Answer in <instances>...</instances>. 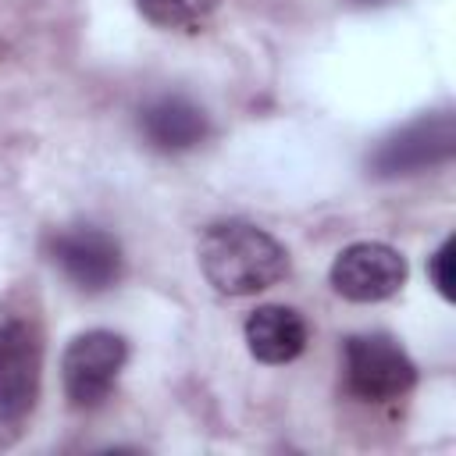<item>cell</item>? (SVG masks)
Listing matches in <instances>:
<instances>
[{"mask_svg":"<svg viewBox=\"0 0 456 456\" xmlns=\"http://www.w3.org/2000/svg\"><path fill=\"white\" fill-rule=\"evenodd\" d=\"M346 385L363 403H395L417 385V367L392 335H353L346 338Z\"/></svg>","mask_w":456,"mask_h":456,"instance_id":"2","label":"cell"},{"mask_svg":"<svg viewBox=\"0 0 456 456\" xmlns=\"http://www.w3.org/2000/svg\"><path fill=\"white\" fill-rule=\"evenodd\" d=\"M50 260L82 292H103L118 285L125 271L121 242L96 224H75V228L57 232L50 239Z\"/></svg>","mask_w":456,"mask_h":456,"instance_id":"6","label":"cell"},{"mask_svg":"<svg viewBox=\"0 0 456 456\" xmlns=\"http://www.w3.org/2000/svg\"><path fill=\"white\" fill-rule=\"evenodd\" d=\"M456 242L452 239H445L435 253H431V264H428V274H431V281H435V289H438V296L442 299H456Z\"/></svg>","mask_w":456,"mask_h":456,"instance_id":"11","label":"cell"},{"mask_svg":"<svg viewBox=\"0 0 456 456\" xmlns=\"http://www.w3.org/2000/svg\"><path fill=\"white\" fill-rule=\"evenodd\" d=\"M356 4H385V0H356Z\"/></svg>","mask_w":456,"mask_h":456,"instance_id":"12","label":"cell"},{"mask_svg":"<svg viewBox=\"0 0 456 456\" xmlns=\"http://www.w3.org/2000/svg\"><path fill=\"white\" fill-rule=\"evenodd\" d=\"M43 338L21 314L0 317V424H18L39 399Z\"/></svg>","mask_w":456,"mask_h":456,"instance_id":"5","label":"cell"},{"mask_svg":"<svg viewBox=\"0 0 456 456\" xmlns=\"http://www.w3.org/2000/svg\"><path fill=\"white\" fill-rule=\"evenodd\" d=\"M125 360H128V346L118 331L93 328L75 335L61 356V381H64L68 403L78 410L100 406L110 395Z\"/></svg>","mask_w":456,"mask_h":456,"instance_id":"4","label":"cell"},{"mask_svg":"<svg viewBox=\"0 0 456 456\" xmlns=\"http://www.w3.org/2000/svg\"><path fill=\"white\" fill-rule=\"evenodd\" d=\"M452 153H456V118L449 110H438L385 135L370 150L367 167L378 178H403V175H420L428 167H438L452 160Z\"/></svg>","mask_w":456,"mask_h":456,"instance_id":"3","label":"cell"},{"mask_svg":"<svg viewBox=\"0 0 456 456\" xmlns=\"http://www.w3.org/2000/svg\"><path fill=\"white\" fill-rule=\"evenodd\" d=\"M328 278L349 303H381L406 285V260L385 242H353L335 256Z\"/></svg>","mask_w":456,"mask_h":456,"instance_id":"7","label":"cell"},{"mask_svg":"<svg viewBox=\"0 0 456 456\" xmlns=\"http://www.w3.org/2000/svg\"><path fill=\"white\" fill-rule=\"evenodd\" d=\"M221 0H135L139 14L157 28H196L203 25Z\"/></svg>","mask_w":456,"mask_h":456,"instance_id":"10","label":"cell"},{"mask_svg":"<svg viewBox=\"0 0 456 456\" xmlns=\"http://www.w3.org/2000/svg\"><path fill=\"white\" fill-rule=\"evenodd\" d=\"M200 271L221 296H253L289 274L285 246L249 221H214L203 228Z\"/></svg>","mask_w":456,"mask_h":456,"instance_id":"1","label":"cell"},{"mask_svg":"<svg viewBox=\"0 0 456 456\" xmlns=\"http://www.w3.org/2000/svg\"><path fill=\"white\" fill-rule=\"evenodd\" d=\"M139 132L160 153H185L207 139L210 121H207L203 107L192 103L189 96L164 93L139 110Z\"/></svg>","mask_w":456,"mask_h":456,"instance_id":"8","label":"cell"},{"mask_svg":"<svg viewBox=\"0 0 456 456\" xmlns=\"http://www.w3.org/2000/svg\"><path fill=\"white\" fill-rule=\"evenodd\" d=\"M246 346L260 363H289L306 349V321L299 310L267 303L246 317Z\"/></svg>","mask_w":456,"mask_h":456,"instance_id":"9","label":"cell"}]
</instances>
